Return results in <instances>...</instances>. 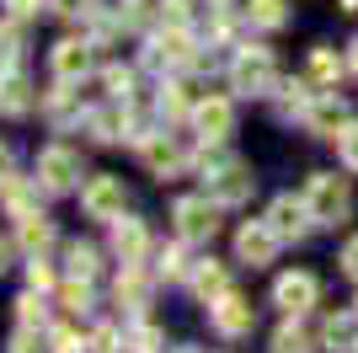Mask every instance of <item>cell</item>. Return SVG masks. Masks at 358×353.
Wrapping results in <instances>:
<instances>
[{
  "instance_id": "1",
  "label": "cell",
  "mask_w": 358,
  "mask_h": 353,
  "mask_svg": "<svg viewBox=\"0 0 358 353\" xmlns=\"http://www.w3.org/2000/svg\"><path fill=\"white\" fill-rule=\"evenodd\" d=\"M193 166L203 176H209V198H220L224 209H236V204H246L257 193V172L246 161H236V155H224L220 150V139H209V150H198L193 155Z\"/></svg>"
},
{
  "instance_id": "2",
  "label": "cell",
  "mask_w": 358,
  "mask_h": 353,
  "mask_svg": "<svg viewBox=\"0 0 358 353\" xmlns=\"http://www.w3.org/2000/svg\"><path fill=\"white\" fill-rule=\"evenodd\" d=\"M299 198L310 204V220H315V225H348V214H353L348 176H337V172H310Z\"/></svg>"
},
{
  "instance_id": "3",
  "label": "cell",
  "mask_w": 358,
  "mask_h": 353,
  "mask_svg": "<svg viewBox=\"0 0 358 353\" xmlns=\"http://www.w3.org/2000/svg\"><path fill=\"white\" fill-rule=\"evenodd\" d=\"M230 91L241 97H273L278 91V64H273V48L246 43L236 59H230Z\"/></svg>"
},
{
  "instance_id": "4",
  "label": "cell",
  "mask_w": 358,
  "mask_h": 353,
  "mask_svg": "<svg viewBox=\"0 0 358 353\" xmlns=\"http://www.w3.org/2000/svg\"><path fill=\"white\" fill-rule=\"evenodd\" d=\"M220 198H177L171 204V225H177L182 241H193V247H203V241H214L220 235Z\"/></svg>"
},
{
  "instance_id": "5",
  "label": "cell",
  "mask_w": 358,
  "mask_h": 353,
  "mask_svg": "<svg viewBox=\"0 0 358 353\" xmlns=\"http://www.w3.org/2000/svg\"><path fill=\"white\" fill-rule=\"evenodd\" d=\"M80 176H86L80 150H70V145L38 150V188H43V193H75V188H80Z\"/></svg>"
},
{
  "instance_id": "6",
  "label": "cell",
  "mask_w": 358,
  "mask_h": 353,
  "mask_svg": "<svg viewBox=\"0 0 358 353\" xmlns=\"http://www.w3.org/2000/svg\"><path fill=\"white\" fill-rule=\"evenodd\" d=\"M80 209H86V220H102V225H113L129 209V193H123V176H107V172H96V176H86L80 182Z\"/></svg>"
},
{
  "instance_id": "7",
  "label": "cell",
  "mask_w": 358,
  "mask_h": 353,
  "mask_svg": "<svg viewBox=\"0 0 358 353\" xmlns=\"http://www.w3.org/2000/svg\"><path fill=\"white\" fill-rule=\"evenodd\" d=\"M209 326L220 332L224 342H236V338H252V326H257V305L246 300V294L224 289L220 300L209 305Z\"/></svg>"
},
{
  "instance_id": "8",
  "label": "cell",
  "mask_w": 358,
  "mask_h": 353,
  "mask_svg": "<svg viewBox=\"0 0 358 353\" xmlns=\"http://www.w3.org/2000/svg\"><path fill=\"white\" fill-rule=\"evenodd\" d=\"M134 150H139V161H145V172H150V176H161V182L182 176V166L193 161V155H187V150L171 139V134H150V139H139Z\"/></svg>"
},
{
  "instance_id": "9",
  "label": "cell",
  "mask_w": 358,
  "mask_h": 353,
  "mask_svg": "<svg viewBox=\"0 0 358 353\" xmlns=\"http://www.w3.org/2000/svg\"><path fill=\"white\" fill-rule=\"evenodd\" d=\"M278 230H273L268 220H246L236 230V263H246V268H268L273 257H278Z\"/></svg>"
},
{
  "instance_id": "10",
  "label": "cell",
  "mask_w": 358,
  "mask_h": 353,
  "mask_svg": "<svg viewBox=\"0 0 358 353\" xmlns=\"http://www.w3.org/2000/svg\"><path fill=\"white\" fill-rule=\"evenodd\" d=\"M315 300H321V279L305 273V268H294V273H284L273 284V305L284 316H305V310H315Z\"/></svg>"
},
{
  "instance_id": "11",
  "label": "cell",
  "mask_w": 358,
  "mask_h": 353,
  "mask_svg": "<svg viewBox=\"0 0 358 353\" xmlns=\"http://www.w3.org/2000/svg\"><path fill=\"white\" fill-rule=\"evenodd\" d=\"M91 38H64V43H54V54H48V70H54V81H86L91 70H96V54H91Z\"/></svg>"
},
{
  "instance_id": "12",
  "label": "cell",
  "mask_w": 358,
  "mask_h": 353,
  "mask_svg": "<svg viewBox=\"0 0 358 353\" xmlns=\"http://www.w3.org/2000/svg\"><path fill=\"white\" fill-rule=\"evenodd\" d=\"M268 225L278 230V241H305L315 220H310V204H305V198L284 193V198H273V204H268Z\"/></svg>"
},
{
  "instance_id": "13",
  "label": "cell",
  "mask_w": 358,
  "mask_h": 353,
  "mask_svg": "<svg viewBox=\"0 0 358 353\" xmlns=\"http://www.w3.org/2000/svg\"><path fill=\"white\" fill-rule=\"evenodd\" d=\"M299 123H305V129H310L315 139H343V129L353 123V118H348V102H343V97L321 91V97L310 102V113L299 118Z\"/></svg>"
},
{
  "instance_id": "14",
  "label": "cell",
  "mask_w": 358,
  "mask_h": 353,
  "mask_svg": "<svg viewBox=\"0 0 358 353\" xmlns=\"http://www.w3.org/2000/svg\"><path fill=\"white\" fill-rule=\"evenodd\" d=\"M38 107V91L22 75V64H0V113L6 118H27Z\"/></svg>"
},
{
  "instance_id": "15",
  "label": "cell",
  "mask_w": 358,
  "mask_h": 353,
  "mask_svg": "<svg viewBox=\"0 0 358 353\" xmlns=\"http://www.w3.org/2000/svg\"><path fill=\"white\" fill-rule=\"evenodd\" d=\"M193 129L203 134V139H230V134H236V102H230V97H203V102L193 107Z\"/></svg>"
},
{
  "instance_id": "16",
  "label": "cell",
  "mask_w": 358,
  "mask_h": 353,
  "mask_svg": "<svg viewBox=\"0 0 358 353\" xmlns=\"http://www.w3.org/2000/svg\"><path fill=\"white\" fill-rule=\"evenodd\" d=\"M0 204H6V214L11 220H22V214H38V176H0Z\"/></svg>"
},
{
  "instance_id": "17",
  "label": "cell",
  "mask_w": 358,
  "mask_h": 353,
  "mask_svg": "<svg viewBox=\"0 0 358 353\" xmlns=\"http://www.w3.org/2000/svg\"><path fill=\"white\" fill-rule=\"evenodd\" d=\"M187 289H193L198 305H214L224 289H230V273H224V263H214V257H203V263L193 268V279H187Z\"/></svg>"
},
{
  "instance_id": "18",
  "label": "cell",
  "mask_w": 358,
  "mask_h": 353,
  "mask_svg": "<svg viewBox=\"0 0 358 353\" xmlns=\"http://www.w3.org/2000/svg\"><path fill=\"white\" fill-rule=\"evenodd\" d=\"M43 118L48 123H54V129H64V123H80V113H86V107L75 102V81H59V86L54 91H43Z\"/></svg>"
},
{
  "instance_id": "19",
  "label": "cell",
  "mask_w": 358,
  "mask_h": 353,
  "mask_svg": "<svg viewBox=\"0 0 358 353\" xmlns=\"http://www.w3.org/2000/svg\"><path fill=\"white\" fill-rule=\"evenodd\" d=\"M113 251H118L123 263H139L150 251V230H145V220H113Z\"/></svg>"
},
{
  "instance_id": "20",
  "label": "cell",
  "mask_w": 358,
  "mask_h": 353,
  "mask_svg": "<svg viewBox=\"0 0 358 353\" xmlns=\"http://www.w3.org/2000/svg\"><path fill=\"white\" fill-rule=\"evenodd\" d=\"M187 247H193V241H182V235H177V241H171V247H161V263H155V279H166V284H187V279H193V251H187Z\"/></svg>"
},
{
  "instance_id": "21",
  "label": "cell",
  "mask_w": 358,
  "mask_h": 353,
  "mask_svg": "<svg viewBox=\"0 0 358 353\" xmlns=\"http://www.w3.org/2000/svg\"><path fill=\"white\" fill-rule=\"evenodd\" d=\"M113 294H118V305L145 310V305H150V273H145L139 263H123V273H118V284H113Z\"/></svg>"
},
{
  "instance_id": "22",
  "label": "cell",
  "mask_w": 358,
  "mask_h": 353,
  "mask_svg": "<svg viewBox=\"0 0 358 353\" xmlns=\"http://www.w3.org/2000/svg\"><path fill=\"white\" fill-rule=\"evenodd\" d=\"M343 70H348V59L337 54L331 43H315V48H310V86H327V91H337Z\"/></svg>"
},
{
  "instance_id": "23",
  "label": "cell",
  "mask_w": 358,
  "mask_h": 353,
  "mask_svg": "<svg viewBox=\"0 0 358 353\" xmlns=\"http://www.w3.org/2000/svg\"><path fill=\"white\" fill-rule=\"evenodd\" d=\"M321 348H327V353H358V310H353V316H327V326H321Z\"/></svg>"
},
{
  "instance_id": "24",
  "label": "cell",
  "mask_w": 358,
  "mask_h": 353,
  "mask_svg": "<svg viewBox=\"0 0 358 353\" xmlns=\"http://www.w3.org/2000/svg\"><path fill=\"white\" fill-rule=\"evenodd\" d=\"M315 102L310 81H278V91H273V107H278V118H305Z\"/></svg>"
},
{
  "instance_id": "25",
  "label": "cell",
  "mask_w": 358,
  "mask_h": 353,
  "mask_svg": "<svg viewBox=\"0 0 358 353\" xmlns=\"http://www.w3.org/2000/svg\"><path fill=\"white\" fill-rule=\"evenodd\" d=\"M16 247L27 251V257H38L43 247H54V220H43V214H22V220H16Z\"/></svg>"
},
{
  "instance_id": "26",
  "label": "cell",
  "mask_w": 358,
  "mask_h": 353,
  "mask_svg": "<svg viewBox=\"0 0 358 353\" xmlns=\"http://www.w3.org/2000/svg\"><path fill=\"white\" fill-rule=\"evenodd\" d=\"M289 0H252V6H246V22H252V27H262V32H278V27H289Z\"/></svg>"
},
{
  "instance_id": "27",
  "label": "cell",
  "mask_w": 358,
  "mask_h": 353,
  "mask_svg": "<svg viewBox=\"0 0 358 353\" xmlns=\"http://www.w3.org/2000/svg\"><path fill=\"white\" fill-rule=\"evenodd\" d=\"M16 326H27V332H43V326H48V300H43V289H27L22 300H16Z\"/></svg>"
},
{
  "instance_id": "28",
  "label": "cell",
  "mask_w": 358,
  "mask_h": 353,
  "mask_svg": "<svg viewBox=\"0 0 358 353\" xmlns=\"http://www.w3.org/2000/svg\"><path fill=\"white\" fill-rule=\"evenodd\" d=\"M273 353H315V338L294 321V316H289V321L273 332Z\"/></svg>"
},
{
  "instance_id": "29",
  "label": "cell",
  "mask_w": 358,
  "mask_h": 353,
  "mask_svg": "<svg viewBox=\"0 0 358 353\" xmlns=\"http://www.w3.org/2000/svg\"><path fill=\"white\" fill-rule=\"evenodd\" d=\"M155 107H161V118H193V97H187V86H182V81H166V86H161V102H155Z\"/></svg>"
},
{
  "instance_id": "30",
  "label": "cell",
  "mask_w": 358,
  "mask_h": 353,
  "mask_svg": "<svg viewBox=\"0 0 358 353\" xmlns=\"http://www.w3.org/2000/svg\"><path fill=\"white\" fill-rule=\"evenodd\" d=\"M64 263H70V279H91V273L102 268V251L86 247V241H70V247H64Z\"/></svg>"
},
{
  "instance_id": "31",
  "label": "cell",
  "mask_w": 358,
  "mask_h": 353,
  "mask_svg": "<svg viewBox=\"0 0 358 353\" xmlns=\"http://www.w3.org/2000/svg\"><path fill=\"white\" fill-rule=\"evenodd\" d=\"M59 305L70 310V316H91V305H96V294H91V279H70L59 289Z\"/></svg>"
},
{
  "instance_id": "32",
  "label": "cell",
  "mask_w": 358,
  "mask_h": 353,
  "mask_svg": "<svg viewBox=\"0 0 358 353\" xmlns=\"http://www.w3.org/2000/svg\"><path fill=\"white\" fill-rule=\"evenodd\" d=\"M102 86H107L113 102H134V70H129V64H107V70H102Z\"/></svg>"
},
{
  "instance_id": "33",
  "label": "cell",
  "mask_w": 358,
  "mask_h": 353,
  "mask_svg": "<svg viewBox=\"0 0 358 353\" xmlns=\"http://www.w3.org/2000/svg\"><path fill=\"white\" fill-rule=\"evenodd\" d=\"M0 64H22V16L0 22Z\"/></svg>"
},
{
  "instance_id": "34",
  "label": "cell",
  "mask_w": 358,
  "mask_h": 353,
  "mask_svg": "<svg viewBox=\"0 0 358 353\" xmlns=\"http://www.w3.org/2000/svg\"><path fill=\"white\" fill-rule=\"evenodd\" d=\"M161 342H166L161 326H150V321H134V326H129V348H134V353H161Z\"/></svg>"
},
{
  "instance_id": "35",
  "label": "cell",
  "mask_w": 358,
  "mask_h": 353,
  "mask_svg": "<svg viewBox=\"0 0 358 353\" xmlns=\"http://www.w3.org/2000/svg\"><path fill=\"white\" fill-rule=\"evenodd\" d=\"M230 32H236L230 6H209V43H230Z\"/></svg>"
},
{
  "instance_id": "36",
  "label": "cell",
  "mask_w": 358,
  "mask_h": 353,
  "mask_svg": "<svg viewBox=\"0 0 358 353\" xmlns=\"http://www.w3.org/2000/svg\"><path fill=\"white\" fill-rule=\"evenodd\" d=\"M48 348L54 353H91V342H80L75 326H54V332H48Z\"/></svg>"
},
{
  "instance_id": "37",
  "label": "cell",
  "mask_w": 358,
  "mask_h": 353,
  "mask_svg": "<svg viewBox=\"0 0 358 353\" xmlns=\"http://www.w3.org/2000/svg\"><path fill=\"white\" fill-rule=\"evenodd\" d=\"M54 284H59V279H54V268H48L43 263V251H38V257H32V263H27V289H54Z\"/></svg>"
},
{
  "instance_id": "38",
  "label": "cell",
  "mask_w": 358,
  "mask_h": 353,
  "mask_svg": "<svg viewBox=\"0 0 358 353\" xmlns=\"http://www.w3.org/2000/svg\"><path fill=\"white\" fill-rule=\"evenodd\" d=\"M337 155H343L348 172H358V123H348V129H343V139H337Z\"/></svg>"
},
{
  "instance_id": "39",
  "label": "cell",
  "mask_w": 358,
  "mask_h": 353,
  "mask_svg": "<svg viewBox=\"0 0 358 353\" xmlns=\"http://www.w3.org/2000/svg\"><path fill=\"white\" fill-rule=\"evenodd\" d=\"M118 342H129V338H118V326H96V332H91V353H118Z\"/></svg>"
},
{
  "instance_id": "40",
  "label": "cell",
  "mask_w": 358,
  "mask_h": 353,
  "mask_svg": "<svg viewBox=\"0 0 358 353\" xmlns=\"http://www.w3.org/2000/svg\"><path fill=\"white\" fill-rule=\"evenodd\" d=\"M187 11H193V0H161V22L166 27H187Z\"/></svg>"
},
{
  "instance_id": "41",
  "label": "cell",
  "mask_w": 358,
  "mask_h": 353,
  "mask_svg": "<svg viewBox=\"0 0 358 353\" xmlns=\"http://www.w3.org/2000/svg\"><path fill=\"white\" fill-rule=\"evenodd\" d=\"M337 268H343V279L358 284V235H348V247H343V257H337Z\"/></svg>"
},
{
  "instance_id": "42",
  "label": "cell",
  "mask_w": 358,
  "mask_h": 353,
  "mask_svg": "<svg viewBox=\"0 0 358 353\" xmlns=\"http://www.w3.org/2000/svg\"><path fill=\"white\" fill-rule=\"evenodd\" d=\"M43 6H48V0H6V11H11V16H22V22H32V16L43 11Z\"/></svg>"
},
{
  "instance_id": "43",
  "label": "cell",
  "mask_w": 358,
  "mask_h": 353,
  "mask_svg": "<svg viewBox=\"0 0 358 353\" xmlns=\"http://www.w3.org/2000/svg\"><path fill=\"white\" fill-rule=\"evenodd\" d=\"M48 6H54L59 16H86L91 11V0H48Z\"/></svg>"
},
{
  "instance_id": "44",
  "label": "cell",
  "mask_w": 358,
  "mask_h": 353,
  "mask_svg": "<svg viewBox=\"0 0 358 353\" xmlns=\"http://www.w3.org/2000/svg\"><path fill=\"white\" fill-rule=\"evenodd\" d=\"M11 353H38V338H32L27 326H22V332H16V338H11Z\"/></svg>"
},
{
  "instance_id": "45",
  "label": "cell",
  "mask_w": 358,
  "mask_h": 353,
  "mask_svg": "<svg viewBox=\"0 0 358 353\" xmlns=\"http://www.w3.org/2000/svg\"><path fill=\"white\" fill-rule=\"evenodd\" d=\"M16 172V155H11V145H0V176H11Z\"/></svg>"
},
{
  "instance_id": "46",
  "label": "cell",
  "mask_w": 358,
  "mask_h": 353,
  "mask_svg": "<svg viewBox=\"0 0 358 353\" xmlns=\"http://www.w3.org/2000/svg\"><path fill=\"white\" fill-rule=\"evenodd\" d=\"M348 70L358 75V38H353V43H348Z\"/></svg>"
},
{
  "instance_id": "47",
  "label": "cell",
  "mask_w": 358,
  "mask_h": 353,
  "mask_svg": "<svg viewBox=\"0 0 358 353\" xmlns=\"http://www.w3.org/2000/svg\"><path fill=\"white\" fill-rule=\"evenodd\" d=\"M11 268V241H0V273Z\"/></svg>"
},
{
  "instance_id": "48",
  "label": "cell",
  "mask_w": 358,
  "mask_h": 353,
  "mask_svg": "<svg viewBox=\"0 0 358 353\" xmlns=\"http://www.w3.org/2000/svg\"><path fill=\"white\" fill-rule=\"evenodd\" d=\"M343 11H348V16H353V11H358V0H343Z\"/></svg>"
},
{
  "instance_id": "49",
  "label": "cell",
  "mask_w": 358,
  "mask_h": 353,
  "mask_svg": "<svg viewBox=\"0 0 358 353\" xmlns=\"http://www.w3.org/2000/svg\"><path fill=\"white\" fill-rule=\"evenodd\" d=\"M177 353H203V348H193V342H187V348H177Z\"/></svg>"
},
{
  "instance_id": "50",
  "label": "cell",
  "mask_w": 358,
  "mask_h": 353,
  "mask_svg": "<svg viewBox=\"0 0 358 353\" xmlns=\"http://www.w3.org/2000/svg\"><path fill=\"white\" fill-rule=\"evenodd\" d=\"M209 6H230V0H209Z\"/></svg>"
}]
</instances>
